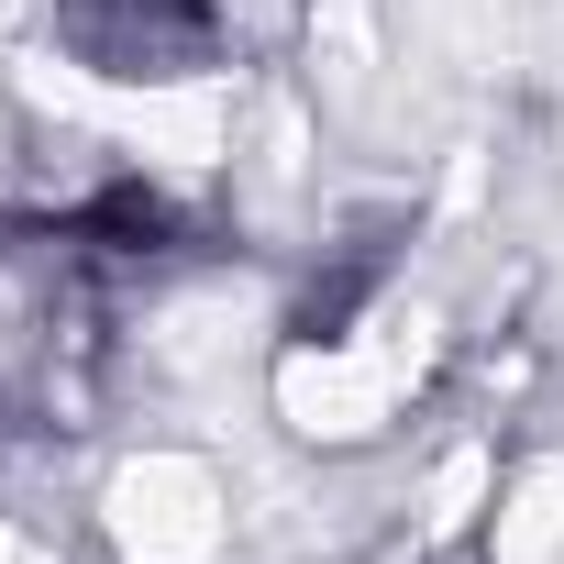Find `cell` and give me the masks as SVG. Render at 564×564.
Here are the masks:
<instances>
[{
    "label": "cell",
    "mask_w": 564,
    "mask_h": 564,
    "mask_svg": "<svg viewBox=\"0 0 564 564\" xmlns=\"http://www.w3.org/2000/svg\"><path fill=\"white\" fill-rule=\"evenodd\" d=\"M111 542L122 564H210L221 553V487L188 454H144L111 476Z\"/></svg>",
    "instance_id": "cell-1"
},
{
    "label": "cell",
    "mask_w": 564,
    "mask_h": 564,
    "mask_svg": "<svg viewBox=\"0 0 564 564\" xmlns=\"http://www.w3.org/2000/svg\"><path fill=\"white\" fill-rule=\"evenodd\" d=\"M388 399H399V388H388L366 355H289V366H276V410H289L311 443H355V432H377Z\"/></svg>",
    "instance_id": "cell-2"
},
{
    "label": "cell",
    "mask_w": 564,
    "mask_h": 564,
    "mask_svg": "<svg viewBox=\"0 0 564 564\" xmlns=\"http://www.w3.org/2000/svg\"><path fill=\"white\" fill-rule=\"evenodd\" d=\"M100 122L133 133L155 166H210L221 133H232V89H210V78H188V89H133V100H100Z\"/></svg>",
    "instance_id": "cell-3"
},
{
    "label": "cell",
    "mask_w": 564,
    "mask_h": 564,
    "mask_svg": "<svg viewBox=\"0 0 564 564\" xmlns=\"http://www.w3.org/2000/svg\"><path fill=\"white\" fill-rule=\"evenodd\" d=\"M553 553H564V465H531L498 520V564H553Z\"/></svg>",
    "instance_id": "cell-4"
},
{
    "label": "cell",
    "mask_w": 564,
    "mask_h": 564,
    "mask_svg": "<svg viewBox=\"0 0 564 564\" xmlns=\"http://www.w3.org/2000/svg\"><path fill=\"white\" fill-rule=\"evenodd\" d=\"M311 56H322V89H333V100H366V78H377L366 0H322V12H311Z\"/></svg>",
    "instance_id": "cell-5"
},
{
    "label": "cell",
    "mask_w": 564,
    "mask_h": 564,
    "mask_svg": "<svg viewBox=\"0 0 564 564\" xmlns=\"http://www.w3.org/2000/svg\"><path fill=\"white\" fill-rule=\"evenodd\" d=\"M355 355H366V366H377L388 388H410V377L432 366V311H377V333H366Z\"/></svg>",
    "instance_id": "cell-6"
},
{
    "label": "cell",
    "mask_w": 564,
    "mask_h": 564,
    "mask_svg": "<svg viewBox=\"0 0 564 564\" xmlns=\"http://www.w3.org/2000/svg\"><path fill=\"white\" fill-rule=\"evenodd\" d=\"M221 322H243V300H188V311H166L155 355H166V366H199V355L221 344Z\"/></svg>",
    "instance_id": "cell-7"
},
{
    "label": "cell",
    "mask_w": 564,
    "mask_h": 564,
    "mask_svg": "<svg viewBox=\"0 0 564 564\" xmlns=\"http://www.w3.org/2000/svg\"><path fill=\"white\" fill-rule=\"evenodd\" d=\"M23 100H45V111H67V122H100V100L111 89H89L78 67H56V56H23Z\"/></svg>",
    "instance_id": "cell-8"
},
{
    "label": "cell",
    "mask_w": 564,
    "mask_h": 564,
    "mask_svg": "<svg viewBox=\"0 0 564 564\" xmlns=\"http://www.w3.org/2000/svg\"><path fill=\"white\" fill-rule=\"evenodd\" d=\"M476 498H487V454H454V465L432 476V509H421V520H432V531H465Z\"/></svg>",
    "instance_id": "cell-9"
},
{
    "label": "cell",
    "mask_w": 564,
    "mask_h": 564,
    "mask_svg": "<svg viewBox=\"0 0 564 564\" xmlns=\"http://www.w3.org/2000/svg\"><path fill=\"white\" fill-rule=\"evenodd\" d=\"M0 564H23V553H12V531H0Z\"/></svg>",
    "instance_id": "cell-10"
},
{
    "label": "cell",
    "mask_w": 564,
    "mask_h": 564,
    "mask_svg": "<svg viewBox=\"0 0 564 564\" xmlns=\"http://www.w3.org/2000/svg\"><path fill=\"white\" fill-rule=\"evenodd\" d=\"M23 564H56V553H23Z\"/></svg>",
    "instance_id": "cell-11"
}]
</instances>
